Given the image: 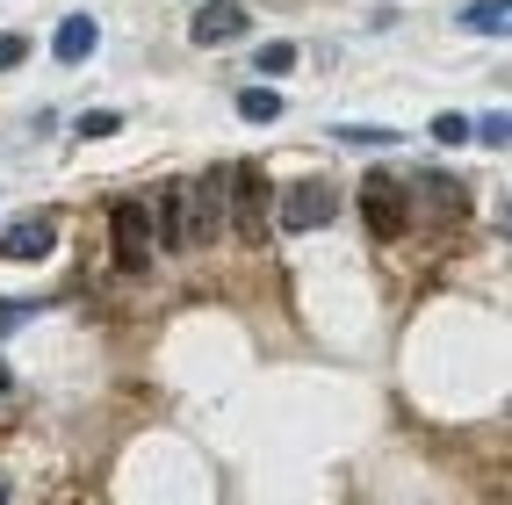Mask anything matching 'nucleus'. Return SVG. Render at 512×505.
<instances>
[{
  "label": "nucleus",
  "mask_w": 512,
  "mask_h": 505,
  "mask_svg": "<svg viewBox=\"0 0 512 505\" xmlns=\"http://www.w3.org/2000/svg\"><path fill=\"white\" fill-rule=\"evenodd\" d=\"M73 130H80V138L94 145V138H109V130H116V116H109V109H87V116H80Z\"/></svg>",
  "instance_id": "f3484780"
},
{
  "label": "nucleus",
  "mask_w": 512,
  "mask_h": 505,
  "mask_svg": "<svg viewBox=\"0 0 512 505\" xmlns=\"http://www.w3.org/2000/svg\"><path fill=\"white\" fill-rule=\"evenodd\" d=\"M238 116H246V123H275V116H282V94H275V80H260V87H246V94H238Z\"/></svg>",
  "instance_id": "9d476101"
},
{
  "label": "nucleus",
  "mask_w": 512,
  "mask_h": 505,
  "mask_svg": "<svg viewBox=\"0 0 512 505\" xmlns=\"http://www.w3.org/2000/svg\"><path fill=\"white\" fill-rule=\"evenodd\" d=\"M332 210H339V202H332V181H289L282 188V202H275V217H282V231H318V224H332Z\"/></svg>",
  "instance_id": "20e7f679"
},
{
  "label": "nucleus",
  "mask_w": 512,
  "mask_h": 505,
  "mask_svg": "<svg viewBox=\"0 0 512 505\" xmlns=\"http://www.w3.org/2000/svg\"><path fill=\"white\" fill-rule=\"evenodd\" d=\"M332 138H339V145H397V130H375V123H339Z\"/></svg>",
  "instance_id": "4468645a"
},
{
  "label": "nucleus",
  "mask_w": 512,
  "mask_h": 505,
  "mask_svg": "<svg viewBox=\"0 0 512 505\" xmlns=\"http://www.w3.org/2000/svg\"><path fill=\"white\" fill-rule=\"evenodd\" d=\"M433 138L440 145H462L469 138V116H433Z\"/></svg>",
  "instance_id": "a211bd4d"
},
{
  "label": "nucleus",
  "mask_w": 512,
  "mask_h": 505,
  "mask_svg": "<svg viewBox=\"0 0 512 505\" xmlns=\"http://www.w3.org/2000/svg\"><path fill=\"white\" fill-rule=\"evenodd\" d=\"M462 22L476 29V37H505V22H512V8H505V0H476V8H469Z\"/></svg>",
  "instance_id": "9b49d317"
},
{
  "label": "nucleus",
  "mask_w": 512,
  "mask_h": 505,
  "mask_svg": "<svg viewBox=\"0 0 512 505\" xmlns=\"http://www.w3.org/2000/svg\"><path fill=\"white\" fill-rule=\"evenodd\" d=\"M94 44H101V29H94V15H65V22H58V37H51L58 65H87V58H94Z\"/></svg>",
  "instance_id": "1a4fd4ad"
},
{
  "label": "nucleus",
  "mask_w": 512,
  "mask_h": 505,
  "mask_svg": "<svg viewBox=\"0 0 512 505\" xmlns=\"http://www.w3.org/2000/svg\"><path fill=\"white\" fill-rule=\"evenodd\" d=\"M58 246V224L37 210V217H22V224H8V231H0V253H8V260H44Z\"/></svg>",
  "instance_id": "0eeeda50"
},
{
  "label": "nucleus",
  "mask_w": 512,
  "mask_h": 505,
  "mask_svg": "<svg viewBox=\"0 0 512 505\" xmlns=\"http://www.w3.org/2000/svg\"><path fill=\"white\" fill-rule=\"evenodd\" d=\"M188 37H195V44H231V37H246V8H231V0H202L195 22H188Z\"/></svg>",
  "instance_id": "6e6552de"
},
{
  "label": "nucleus",
  "mask_w": 512,
  "mask_h": 505,
  "mask_svg": "<svg viewBox=\"0 0 512 505\" xmlns=\"http://www.w3.org/2000/svg\"><path fill=\"white\" fill-rule=\"evenodd\" d=\"M0 390H8V368H0Z\"/></svg>",
  "instance_id": "6ab92c4d"
},
{
  "label": "nucleus",
  "mask_w": 512,
  "mask_h": 505,
  "mask_svg": "<svg viewBox=\"0 0 512 505\" xmlns=\"http://www.w3.org/2000/svg\"><path fill=\"white\" fill-rule=\"evenodd\" d=\"M109 231H116V260H123V275H145L152 267V210L145 202H116L109 210Z\"/></svg>",
  "instance_id": "7ed1b4c3"
},
{
  "label": "nucleus",
  "mask_w": 512,
  "mask_h": 505,
  "mask_svg": "<svg viewBox=\"0 0 512 505\" xmlns=\"http://www.w3.org/2000/svg\"><path fill=\"white\" fill-rule=\"evenodd\" d=\"M224 224L238 239H267V174H260V159L224 166Z\"/></svg>",
  "instance_id": "f257e3e1"
},
{
  "label": "nucleus",
  "mask_w": 512,
  "mask_h": 505,
  "mask_svg": "<svg viewBox=\"0 0 512 505\" xmlns=\"http://www.w3.org/2000/svg\"><path fill=\"white\" fill-rule=\"evenodd\" d=\"M469 130H476V138H484L491 152H505V138H512V123H505V109H491L484 123H469Z\"/></svg>",
  "instance_id": "2eb2a0df"
},
{
  "label": "nucleus",
  "mask_w": 512,
  "mask_h": 505,
  "mask_svg": "<svg viewBox=\"0 0 512 505\" xmlns=\"http://www.w3.org/2000/svg\"><path fill=\"white\" fill-rule=\"evenodd\" d=\"M253 65H260V80H282L289 65H296V44H260V51H253Z\"/></svg>",
  "instance_id": "f8f14e48"
},
{
  "label": "nucleus",
  "mask_w": 512,
  "mask_h": 505,
  "mask_svg": "<svg viewBox=\"0 0 512 505\" xmlns=\"http://www.w3.org/2000/svg\"><path fill=\"white\" fill-rule=\"evenodd\" d=\"M361 224L375 231V239H397L404 224H412V195H404V181L397 174H383V166H375V174H361Z\"/></svg>",
  "instance_id": "f03ea898"
},
{
  "label": "nucleus",
  "mask_w": 512,
  "mask_h": 505,
  "mask_svg": "<svg viewBox=\"0 0 512 505\" xmlns=\"http://www.w3.org/2000/svg\"><path fill=\"white\" fill-rule=\"evenodd\" d=\"M217 231H224V166H210V174L188 188V246L217 239Z\"/></svg>",
  "instance_id": "39448f33"
},
{
  "label": "nucleus",
  "mask_w": 512,
  "mask_h": 505,
  "mask_svg": "<svg viewBox=\"0 0 512 505\" xmlns=\"http://www.w3.org/2000/svg\"><path fill=\"white\" fill-rule=\"evenodd\" d=\"M426 195H433V202H440L448 217H462V210H469V195H462V188H455L448 174H426Z\"/></svg>",
  "instance_id": "ddd939ff"
},
{
  "label": "nucleus",
  "mask_w": 512,
  "mask_h": 505,
  "mask_svg": "<svg viewBox=\"0 0 512 505\" xmlns=\"http://www.w3.org/2000/svg\"><path fill=\"white\" fill-rule=\"evenodd\" d=\"M152 239H159L166 253L188 246V188H181V181L159 188V202H152Z\"/></svg>",
  "instance_id": "423d86ee"
},
{
  "label": "nucleus",
  "mask_w": 512,
  "mask_h": 505,
  "mask_svg": "<svg viewBox=\"0 0 512 505\" xmlns=\"http://www.w3.org/2000/svg\"><path fill=\"white\" fill-rule=\"evenodd\" d=\"M22 58H29V37L22 29H0V73H15Z\"/></svg>",
  "instance_id": "dca6fc26"
}]
</instances>
